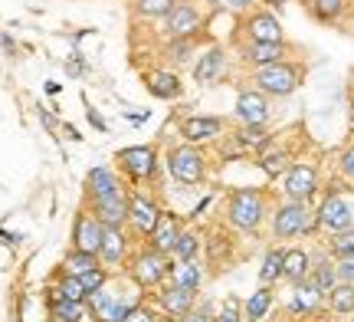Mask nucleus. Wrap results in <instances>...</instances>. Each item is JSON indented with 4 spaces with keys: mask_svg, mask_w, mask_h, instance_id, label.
<instances>
[{
    "mask_svg": "<svg viewBox=\"0 0 354 322\" xmlns=\"http://www.w3.org/2000/svg\"><path fill=\"white\" fill-rule=\"evenodd\" d=\"M305 76H308V63L295 56V60H282V63L263 66V69H250L246 82L269 99H289L305 82Z\"/></svg>",
    "mask_w": 354,
    "mask_h": 322,
    "instance_id": "nucleus-1",
    "label": "nucleus"
},
{
    "mask_svg": "<svg viewBox=\"0 0 354 322\" xmlns=\"http://www.w3.org/2000/svg\"><path fill=\"white\" fill-rule=\"evenodd\" d=\"M165 165V158L158 152V145H128L115 152V168L131 188H145L158 181V171Z\"/></svg>",
    "mask_w": 354,
    "mask_h": 322,
    "instance_id": "nucleus-2",
    "label": "nucleus"
},
{
    "mask_svg": "<svg viewBox=\"0 0 354 322\" xmlns=\"http://www.w3.org/2000/svg\"><path fill=\"white\" fill-rule=\"evenodd\" d=\"M266 211H269V194L263 188H236V191L227 194V204H223L227 224L246 233L259 231V224L266 220Z\"/></svg>",
    "mask_w": 354,
    "mask_h": 322,
    "instance_id": "nucleus-3",
    "label": "nucleus"
},
{
    "mask_svg": "<svg viewBox=\"0 0 354 322\" xmlns=\"http://www.w3.org/2000/svg\"><path fill=\"white\" fill-rule=\"evenodd\" d=\"M165 168L171 181L184 184V188H197L207 181V168H210V158L203 152L201 145H187V142H177L165 152Z\"/></svg>",
    "mask_w": 354,
    "mask_h": 322,
    "instance_id": "nucleus-4",
    "label": "nucleus"
},
{
    "mask_svg": "<svg viewBox=\"0 0 354 322\" xmlns=\"http://www.w3.org/2000/svg\"><path fill=\"white\" fill-rule=\"evenodd\" d=\"M210 24L207 0H177L174 10L161 20V37L165 39H190L203 37V30Z\"/></svg>",
    "mask_w": 354,
    "mask_h": 322,
    "instance_id": "nucleus-5",
    "label": "nucleus"
},
{
    "mask_svg": "<svg viewBox=\"0 0 354 322\" xmlns=\"http://www.w3.org/2000/svg\"><path fill=\"white\" fill-rule=\"evenodd\" d=\"M312 231H318V217L305 201H289L286 197L272 211V237L276 240H295V237H305Z\"/></svg>",
    "mask_w": 354,
    "mask_h": 322,
    "instance_id": "nucleus-6",
    "label": "nucleus"
},
{
    "mask_svg": "<svg viewBox=\"0 0 354 322\" xmlns=\"http://www.w3.org/2000/svg\"><path fill=\"white\" fill-rule=\"evenodd\" d=\"M236 39H250V43H286L289 37L282 30L279 13L259 3L253 10L240 13V20H236Z\"/></svg>",
    "mask_w": 354,
    "mask_h": 322,
    "instance_id": "nucleus-7",
    "label": "nucleus"
},
{
    "mask_svg": "<svg viewBox=\"0 0 354 322\" xmlns=\"http://www.w3.org/2000/svg\"><path fill=\"white\" fill-rule=\"evenodd\" d=\"M125 270H128V276L135 280L138 289H161L167 280V273H171V257H165V253H158V250H151V247L145 244L141 250H135V253L128 257Z\"/></svg>",
    "mask_w": 354,
    "mask_h": 322,
    "instance_id": "nucleus-8",
    "label": "nucleus"
},
{
    "mask_svg": "<svg viewBox=\"0 0 354 322\" xmlns=\"http://www.w3.org/2000/svg\"><path fill=\"white\" fill-rule=\"evenodd\" d=\"M227 118L223 116H184L177 122V138L187 145H216L227 135Z\"/></svg>",
    "mask_w": 354,
    "mask_h": 322,
    "instance_id": "nucleus-9",
    "label": "nucleus"
},
{
    "mask_svg": "<svg viewBox=\"0 0 354 322\" xmlns=\"http://www.w3.org/2000/svg\"><path fill=\"white\" fill-rule=\"evenodd\" d=\"M236 60L246 69H263V66L282 63V60H295V46L289 39L286 43H250V39H236Z\"/></svg>",
    "mask_w": 354,
    "mask_h": 322,
    "instance_id": "nucleus-10",
    "label": "nucleus"
},
{
    "mask_svg": "<svg viewBox=\"0 0 354 322\" xmlns=\"http://www.w3.org/2000/svg\"><path fill=\"white\" fill-rule=\"evenodd\" d=\"M322 188V171H318L315 161H295V165L282 175V194L289 201H312Z\"/></svg>",
    "mask_w": 354,
    "mask_h": 322,
    "instance_id": "nucleus-11",
    "label": "nucleus"
},
{
    "mask_svg": "<svg viewBox=\"0 0 354 322\" xmlns=\"http://www.w3.org/2000/svg\"><path fill=\"white\" fill-rule=\"evenodd\" d=\"M128 201H131V184H125V188H118V191H112V194H102V197H88L82 207H88L105 227H125Z\"/></svg>",
    "mask_w": 354,
    "mask_h": 322,
    "instance_id": "nucleus-12",
    "label": "nucleus"
},
{
    "mask_svg": "<svg viewBox=\"0 0 354 322\" xmlns=\"http://www.w3.org/2000/svg\"><path fill=\"white\" fill-rule=\"evenodd\" d=\"M141 82H145V92L151 99H161V102H174L184 96V79L177 69H167V66H151V69H141Z\"/></svg>",
    "mask_w": 354,
    "mask_h": 322,
    "instance_id": "nucleus-13",
    "label": "nucleus"
},
{
    "mask_svg": "<svg viewBox=\"0 0 354 322\" xmlns=\"http://www.w3.org/2000/svg\"><path fill=\"white\" fill-rule=\"evenodd\" d=\"M135 306H138V299L128 303L125 296L112 293L109 286H102L99 293H92V296L86 299V310L92 312V319L95 322H125V316L135 310Z\"/></svg>",
    "mask_w": 354,
    "mask_h": 322,
    "instance_id": "nucleus-14",
    "label": "nucleus"
},
{
    "mask_svg": "<svg viewBox=\"0 0 354 322\" xmlns=\"http://www.w3.org/2000/svg\"><path fill=\"white\" fill-rule=\"evenodd\" d=\"M161 211L165 207L154 201L151 194H145V191H135L131 188V201H128V227L138 233V237H151V231H154V224L161 220Z\"/></svg>",
    "mask_w": 354,
    "mask_h": 322,
    "instance_id": "nucleus-15",
    "label": "nucleus"
},
{
    "mask_svg": "<svg viewBox=\"0 0 354 322\" xmlns=\"http://www.w3.org/2000/svg\"><path fill=\"white\" fill-rule=\"evenodd\" d=\"M233 116H236L240 125H269V122H272V99L263 96L259 89H253V86H246V89H240V96H236Z\"/></svg>",
    "mask_w": 354,
    "mask_h": 322,
    "instance_id": "nucleus-16",
    "label": "nucleus"
},
{
    "mask_svg": "<svg viewBox=\"0 0 354 322\" xmlns=\"http://www.w3.org/2000/svg\"><path fill=\"white\" fill-rule=\"evenodd\" d=\"M315 217H318V227H322V231L342 233V231H351L354 211H351V204L344 201L342 194H328V197L318 204Z\"/></svg>",
    "mask_w": 354,
    "mask_h": 322,
    "instance_id": "nucleus-17",
    "label": "nucleus"
},
{
    "mask_svg": "<svg viewBox=\"0 0 354 322\" xmlns=\"http://www.w3.org/2000/svg\"><path fill=\"white\" fill-rule=\"evenodd\" d=\"M102 237H105V224H102L88 207H79L76 220H73V250H86V253H99Z\"/></svg>",
    "mask_w": 354,
    "mask_h": 322,
    "instance_id": "nucleus-18",
    "label": "nucleus"
},
{
    "mask_svg": "<svg viewBox=\"0 0 354 322\" xmlns=\"http://www.w3.org/2000/svg\"><path fill=\"white\" fill-rule=\"evenodd\" d=\"M227 63H230V53L223 50L220 43H210V46L194 60V82H197V86H214L216 79L227 73Z\"/></svg>",
    "mask_w": 354,
    "mask_h": 322,
    "instance_id": "nucleus-19",
    "label": "nucleus"
},
{
    "mask_svg": "<svg viewBox=\"0 0 354 322\" xmlns=\"http://www.w3.org/2000/svg\"><path fill=\"white\" fill-rule=\"evenodd\" d=\"M154 299L165 316L171 319H180L187 316L194 306H197V289H187V286H177V283H165L161 289H154Z\"/></svg>",
    "mask_w": 354,
    "mask_h": 322,
    "instance_id": "nucleus-20",
    "label": "nucleus"
},
{
    "mask_svg": "<svg viewBox=\"0 0 354 322\" xmlns=\"http://www.w3.org/2000/svg\"><path fill=\"white\" fill-rule=\"evenodd\" d=\"M131 257V240L125 237V227H105V237H102L99 247V260L105 270H122Z\"/></svg>",
    "mask_w": 354,
    "mask_h": 322,
    "instance_id": "nucleus-21",
    "label": "nucleus"
},
{
    "mask_svg": "<svg viewBox=\"0 0 354 322\" xmlns=\"http://www.w3.org/2000/svg\"><path fill=\"white\" fill-rule=\"evenodd\" d=\"M180 231H184V220L177 217L174 211H161V220L154 224L151 237H148L145 244L151 247V250H158V253H165V257H171V250H174L177 237H180Z\"/></svg>",
    "mask_w": 354,
    "mask_h": 322,
    "instance_id": "nucleus-22",
    "label": "nucleus"
},
{
    "mask_svg": "<svg viewBox=\"0 0 354 322\" xmlns=\"http://www.w3.org/2000/svg\"><path fill=\"white\" fill-rule=\"evenodd\" d=\"M203 37H190V39H165L161 43V63L167 66V69H180V66H187L194 56H197V50H201Z\"/></svg>",
    "mask_w": 354,
    "mask_h": 322,
    "instance_id": "nucleus-23",
    "label": "nucleus"
},
{
    "mask_svg": "<svg viewBox=\"0 0 354 322\" xmlns=\"http://www.w3.org/2000/svg\"><path fill=\"white\" fill-rule=\"evenodd\" d=\"M128 181L118 175V168L112 165H99V168H92L86 175V201L88 197H102V194H112L118 191V188H125Z\"/></svg>",
    "mask_w": 354,
    "mask_h": 322,
    "instance_id": "nucleus-24",
    "label": "nucleus"
},
{
    "mask_svg": "<svg viewBox=\"0 0 354 322\" xmlns=\"http://www.w3.org/2000/svg\"><path fill=\"white\" fill-rule=\"evenodd\" d=\"M308 17L315 20V24H325V26H335L342 24L344 17L354 10L351 0H302Z\"/></svg>",
    "mask_w": 354,
    "mask_h": 322,
    "instance_id": "nucleus-25",
    "label": "nucleus"
},
{
    "mask_svg": "<svg viewBox=\"0 0 354 322\" xmlns=\"http://www.w3.org/2000/svg\"><path fill=\"white\" fill-rule=\"evenodd\" d=\"M308 273H312V257H308V250L289 247L286 257H282V280H289V283L295 286V283H305Z\"/></svg>",
    "mask_w": 354,
    "mask_h": 322,
    "instance_id": "nucleus-26",
    "label": "nucleus"
},
{
    "mask_svg": "<svg viewBox=\"0 0 354 322\" xmlns=\"http://www.w3.org/2000/svg\"><path fill=\"white\" fill-rule=\"evenodd\" d=\"M50 293V299L46 303H53V299H69V303H86L88 293L86 286H82V280L79 276H69V273H59V280L46 289Z\"/></svg>",
    "mask_w": 354,
    "mask_h": 322,
    "instance_id": "nucleus-27",
    "label": "nucleus"
},
{
    "mask_svg": "<svg viewBox=\"0 0 354 322\" xmlns=\"http://www.w3.org/2000/svg\"><path fill=\"white\" fill-rule=\"evenodd\" d=\"M322 293H318L315 286L308 283H295V289H292V299H289V310L292 312H302V316H308V312H318L322 310Z\"/></svg>",
    "mask_w": 354,
    "mask_h": 322,
    "instance_id": "nucleus-28",
    "label": "nucleus"
},
{
    "mask_svg": "<svg viewBox=\"0 0 354 322\" xmlns=\"http://www.w3.org/2000/svg\"><path fill=\"white\" fill-rule=\"evenodd\" d=\"M167 280L177 286H187V289H201L203 286V270L197 260H180V263H171V273Z\"/></svg>",
    "mask_w": 354,
    "mask_h": 322,
    "instance_id": "nucleus-29",
    "label": "nucleus"
},
{
    "mask_svg": "<svg viewBox=\"0 0 354 322\" xmlns=\"http://www.w3.org/2000/svg\"><path fill=\"white\" fill-rule=\"evenodd\" d=\"M177 0H131V13L145 24H161L167 13L174 10Z\"/></svg>",
    "mask_w": 354,
    "mask_h": 322,
    "instance_id": "nucleus-30",
    "label": "nucleus"
},
{
    "mask_svg": "<svg viewBox=\"0 0 354 322\" xmlns=\"http://www.w3.org/2000/svg\"><path fill=\"white\" fill-rule=\"evenodd\" d=\"M308 283L315 286L322 296H328L331 289L338 286V273H335V260H315L312 273H308Z\"/></svg>",
    "mask_w": 354,
    "mask_h": 322,
    "instance_id": "nucleus-31",
    "label": "nucleus"
},
{
    "mask_svg": "<svg viewBox=\"0 0 354 322\" xmlns=\"http://www.w3.org/2000/svg\"><path fill=\"white\" fill-rule=\"evenodd\" d=\"M86 312H88L86 303H69V299H53V303H46L50 322H82Z\"/></svg>",
    "mask_w": 354,
    "mask_h": 322,
    "instance_id": "nucleus-32",
    "label": "nucleus"
},
{
    "mask_svg": "<svg viewBox=\"0 0 354 322\" xmlns=\"http://www.w3.org/2000/svg\"><path fill=\"white\" fill-rule=\"evenodd\" d=\"M233 138L243 145L246 155H256L272 135H269V125H240V129L233 132Z\"/></svg>",
    "mask_w": 354,
    "mask_h": 322,
    "instance_id": "nucleus-33",
    "label": "nucleus"
},
{
    "mask_svg": "<svg viewBox=\"0 0 354 322\" xmlns=\"http://www.w3.org/2000/svg\"><path fill=\"white\" fill-rule=\"evenodd\" d=\"M99 253H86V250H69L63 260V273H69V276H86V273L99 270Z\"/></svg>",
    "mask_w": 354,
    "mask_h": 322,
    "instance_id": "nucleus-34",
    "label": "nucleus"
},
{
    "mask_svg": "<svg viewBox=\"0 0 354 322\" xmlns=\"http://www.w3.org/2000/svg\"><path fill=\"white\" fill-rule=\"evenodd\" d=\"M269 310H272V289L263 286V289H256L253 296L243 303V319L246 322H263L266 316H269Z\"/></svg>",
    "mask_w": 354,
    "mask_h": 322,
    "instance_id": "nucleus-35",
    "label": "nucleus"
},
{
    "mask_svg": "<svg viewBox=\"0 0 354 322\" xmlns=\"http://www.w3.org/2000/svg\"><path fill=\"white\" fill-rule=\"evenodd\" d=\"M197 253H201V233L184 227L180 237H177L174 250H171V263H180V260H197Z\"/></svg>",
    "mask_w": 354,
    "mask_h": 322,
    "instance_id": "nucleus-36",
    "label": "nucleus"
},
{
    "mask_svg": "<svg viewBox=\"0 0 354 322\" xmlns=\"http://www.w3.org/2000/svg\"><path fill=\"white\" fill-rule=\"evenodd\" d=\"M325 299H328V310L338 312V316H348V312H354V286L351 283H338Z\"/></svg>",
    "mask_w": 354,
    "mask_h": 322,
    "instance_id": "nucleus-37",
    "label": "nucleus"
},
{
    "mask_svg": "<svg viewBox=\"0 0 354 322\" xmlns=\"http://www.w3.org/2000/svg\"><path fill=\"white\" fill-rule=\"evenodd\" d=\"M282 257H286V250L282 247H272L263 260V270H259V283L263 286H272L276 280H282Z\"/></svg>",
    "mask_w": 354,
    "mask_h": 322,
    "instance_id": "nucleus-38",
    "label": "nucleus"
},
{
    "mask_svg": "<svg viewBox=\"0 0 354 322\" xmlns=\"http://www.w3.org/2000/svg\"><path fill=\"white\" fill-rule=\"evenodd\" d=\"M328 253H331V257H354V231L331 233Z\"/></svg>",
    "mask_w": 354,
    "mask_h": 322,
    "instance_id": "nucleus-39",
    "label": "nucleus"
},
{
    "mask_svg": "<svg viewBox=\"0 0 354 322\" xmlns=\"http://www.w3.org/2000/svg\"><path fill=\"white\" fill-rule=\"evenodd\" d=\"M214 322H246V319H243V306H240V299H236V296L223 299V306H220V312L214 316Z\"/></svg>",
    "mask_w": 354,
    "mask_h": 322,
    "instance_id": "nucleus-40",
    "label": "nucleus"
},
{
    "mask_svg": "<svg viewBox=\"0 0 354 322\" xmlns=\"http://www.w3.org/2000/svg\"><path fill=\"white\" fill-rule=\"evenodd\" d=\"M79 280H82V286H86V293L92 296V293H99L102 286H109V270H105V267H99V270L86 273V276H79Z\"/></svg>",
    "mask_w": 354,
    "mask_h": 322,
    "instance_id": "nucleus-41",
    "label": "nucleus"
},
{
    "mask_svg": "<svg viewBox=\"0 0 354 322\" xmlns=\"http://www.w3.org/2000/svg\"><path fill=\"white\" fill-rule=\"evenodd\" d=\"M158 319H161V312H154L148 303H138V306L125 316V322H158Z\"/></svg>",
    "mask_w": 354,
    "mask_h": 322,
    "instance_id": "nucleus-42",
    "label": "nucleus"
},
{
    "mask_svg": "<svg viewBox=\"0 0 354 322\" xmlns=\"http://www.w3.org/2000/svg\"><path fill=\"white\" fill-rule=\"evenodd\" d=\"M335 273H338V283L354 286V257H335Z\"/></svg>",
    "mask_w": 354,
    "mask_h": 322,
    "instance_id": "nucleus-43",
    "label": "nucleus"
},
{
    "mask_svg": "<svg viewBox=\"0 0 354 322\" xmlns=\"http://www.w3.org/2000/svg\"><path fill=\"white\" fill-rule=\"evenodd\" d=\"M338 168H342L344 178H354V142L342 152V158H338Z\"/></svg>",
    "mask_w": 354,
    "mask_h": 322,
    "instance_id": "nucleus-44",
    "label": "nucleus"
},
{
    "mask_svg": "<svg viewBox=\"0 0 354 322\" xmlns=\"http://www.w3.org/2000/svg\"><path fill=\"white\" fill-rule=\"evenodd\" d=\"M177 322H214V316H210V310H207V306H203V310H197V306H194L187 316H180Z\"/></svg>",
    "mask_w": 354,
    "mask_h": 322,
    "instance_id": "nucleus-45",
    "label": "nucleus"
},
{
    "mask_svg": "<svg viewBox=\"0 0 354 322\" xmlns=\"http://www.w3.org/2000/svg\"><path fill=\"white\" fill-rule=\"evenodd\" d=\"M227 7H233V10H240V13H246V10H253V7H259L263 0H223Z\"/></svg>",
    "mask_w": 354,
    "mask_h": 322,
    "instance_id": "nucleus-46",
    "label": "nucleus"
},
{
    "mask_svg": "<svg viewBox=\"0 0 354 322\" xmlns=\"http://www.w3.org/2000/svg\"><path fill=\"white\" fill-rule=\"evenodd\" d=\"M348 129H351V135H354V86L348 89Z\"/></svg>",
    "mask_w": 354,
    "mask_h": 322,
    "instance_id": "nucleus-47",
    "label": "nucleus"
},
{
    "mask_svg": "<svg viewBox=\"0 0 354 322\" xmlns=\"http://www.w3.org/2000/svg\"><path fill=\"white\" fill-rule=\"evenodd\" d=\"M286 3H292V0H263V7H269V10H282Z\"/></svg>",
    "mask_w": 354,
    "mask_h": 322,
    "instance_id": "nucleus-48",
    "label": "nucleus"
},
{
    "mask_svg": "<svg viewBox=\"0 0 354 322\" xmlns=\"http://www.w3.org/2000/svg\"><path fill=\"white\" fill-rule=\"evenodd\" d=\"M0 39H3V50H7V53H13V50H17V46H13V39H10V37H0Z\"/></svg>",
    "mask_w": 354,
    "mask_h": 322,
    "instance_id": "nucleus-49",
    "label": "nucleus"
},
{
    "mask_svg": "<svg viewBox=\"0 0 354 322\" xmlns=\"http://www.w3.org/2000/svg\"><path fill=\"white\" fill-rule=\"evenodd\" d=\"M158 322H177V319H171V316H165V312H161V319Z\"/></svg>",
    "mask_w": 354,
    "mask_h": 322,
    "instance_id": "nucleus-50",
    "label": "nucleus"
},
{
    "mask_svg": "<svg viewBox=\"0 0 354 322\" xmlns=\"http://www.w3.org/2000/svg\"><path fill=\"white\" fill-rule=\"evenodd\" d=\"M351 3H354V0H351Z\"/></svg>",
    "mask_w": 354,
    "mask_h": 322,
    "instance_id": "nucleus-51",
    "label": "nucleus"
}]
</instances>
